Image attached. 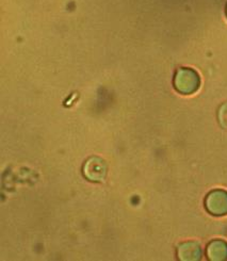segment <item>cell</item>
Listing matches in <instances>:
<instances>
[{
	"instance_id": "obj_7",
	"label": "cell",
	"mask_w": 227,
	"mask_h": 261,
	"mask_svg": "<svg viewBox=\"0 0 227 261\" xmlns=\"http://www.w3.org/2000/svg\"><path fill=\"white\" fill-rule=\"evenodd\" d=\"M225 14H226V17H227V4H226V7H225Z\"/></svg>"
},
{
	"instance_id": "obj_4",
	"label": "cell",
	"mask_w": 227,
	"mask_h": 261,
	"mask_svg": "<svg viewBox=\"0 0 227 261\" xmlns=\"http://www.w3.org/2000/svg\"><path fill=\"white\" fill-rule=\"evenodd\" d=\"M177 257L182 261H198L203 257L201 247L195 241H186L178 245Z\"/></svg>"
},
{
	"instance_id": "obj_1",
	"label": "cell",
	"mask_w": 227,
	"mask_h": 261,
	"mask_svg": "<svg viewBox=\"0 0 227 261\" xmlns=\"http://www.w3.org/2000/svg\"><path fill=\"white\" fill-rule=\"evenodd\" d=\"M173 85L179 94L192 95L200 87L199 74L191 67H179L175 73Z\"/></svg>"
},
{
	"instance_id": "obj_5",
	"label": "cell",
	"mask_w": 227,
	"mask_h": 261,
	"mask_svg": "<svg viewBox=\"0 0 227 261\" xmlns=\"http://www.w3.org/2000/svg\"><path fill=\"white\" fill-rule=\"evenodd\" d=\"M206 256L210 261L227 260V242L222 239H214L206 247Z\"/></svg>"
},
{
	"instance_id": "obj_3",
	"label": "cell",
	"mask_w": 227,
	"mask_h": 261,
	"mask_svg": "<svg viewBox=\"0 0 227 261\" xmlns=\"http://www.w3.org/2000/svg\"><path fill=\"white\" fill-rule=\"evenodd\" d=\"M83 175L90 181L100 182L107 175V164L99 157H91L83 165Z\"/></svg>"
},
{
	"instance_id": "obj_6",
	"label": "cell",
	"mask_w": 227,
	"mask_h": 261,
	"mask_svg": "<svg viewBox=\"0 0 227 261\" xmlns=\"http://www.w3.org/2000/svg\"><path fill=\"white\" fill-rule=\"evenodd\" d=\"M218 120L220 125L224 128L227 129V102L223 103L218 112Z\"/></svg>"
},
{
	"instance_id": "obj_2",
	"label": "cell",
	"mask_w": 227,
	"mask_h": 261,
	"mask_svg": "<svg viewBox=\"0 0 227 261\" xmlns=\"http://www.w3.org/2000/svg\"><path fill=\"white\" fill-rule=\"evenodd\" d=\"M205 208L211 216H227V191L223 189L212 190L205 198Z\"/></svg>"
}]
</instances>
